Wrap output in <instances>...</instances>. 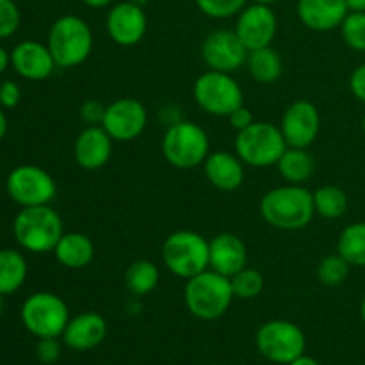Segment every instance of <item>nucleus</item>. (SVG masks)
I'll use <instances>...</instances> for the list:
<instances>
[{"mask_svg": "<svg viewBox=\"0 0 365 365\" xmlns=\"http://www.w3.org/2000/svg\"><path fill=\"white\" fill-rule=\"evenodd\" d=\"M93 31L88 21L75 14L57 18L48 31V46L57 68H75L93 52Z\"/></svg>", "mask_w": 365, "mask_h": 365, "instance_id": "4", "label": "nucleus"}, {"mask_svg": "<svg viewBox=\"0 0 365 365\" xmlns=\"http://www.w3.org/2000/svg\"><path fill=\"white\" fill-rule=\"evenodd\" d=\"M260 216L278 230H303L316 216L314 192L298 184L271 189L260 200Z\"/></svg>", "mask_w": 365, "mask_h": 365, "instance_id": "1", "label": "nucleus"}, {"mask_svg": "<svg viewBox=\"0 0 365 365\" xmlns=\"http://www.w3.org/2000/svg\"><path fill=\"white\" fill-rule=\"evenodd\" d=\"M253 4H262V6H273L274 2H278V0H252Z\"/></svg>", "mask_w": 365, "mask_h": 365, "instance_id": "45", "label": "nucleus"}, {"mask_svg": "<svg viewBox=\"0 0 365 365\" xmlns=\"http://www.w3.org/2000/svg\"><path fill=\"white\" fill-rule=\"evenodd\" d=\"M160 148L164 159L171 166L178 170H192L209 157L210 139L198 123L180 120L166 128Z\"/></svg>", "mask_w": 365, "mask_h": 365, "instance_id": "5", "label": "nucleus"}, {"mask_svg": "<svg viewBox=\"0 0 365 365\" xmlns=\"http://www.w3.org/2000/svg\"><path fill=\"white\" fill-rule=\"evenodd\" d=\"M349 89L355 95V98L365 103V63L353 70L351 77H349Z\"/></svg>", "mask_w": 365, "mask_h": 365, "instance_id": "39", "label": "nucleus"}, {"mask_svg": "<svg viewBox=\"0 0 365 365\" xmlns=\"http://www.w3.org/2000/svg\"><path fill=\"white\" fill-rule=\"evenodd\" d=\"M248 0H196V6L205 16L225 20L235 16L246 7Z\"/></svg>", "mask_w": 365, "mask_h": 365, "instance_id": "33", "label": "nucleus"}, {"mask_svg": "<svg viewBox=\"0 0 365 365\" xmlns=\"http://www.w3.org/2000/svg\"><path fill=\"white\" fill-rule=\"evenodd\" d=\"M228 121H230L232 128H235L237 132H241V130H245V128H248L250 125L255 123V118H253L252 110H250L248 107L241 106V107H237V109H235L230 116H228Z\"/></svg>", "mask_w": 365, "mask_h": 365, "instance_id": "38", "label": "nucleus"}, {"mask_svg": "<svg viewBox=\"0 0 365 365\" xmlns=\"http://www.w3.org/2000/svg\"><path fill=\"white\" fill-rule=\"evenodd\" d=\"M21 100V89L14 81H6L0 84V106L4 109H14Z\"/></svg>", "mask_w": 365, "mask_h": 365, "instance_id": "37", "label": "nucleus"}, {"mask_svg": "<svg viewBox=\"0 0 365 365\" xmlns=\"http://www.w3.org/2000/svg\"><path fill=\"white\" fill-rule=\"evenodd\" d=\"M88 7H93V9H102V7H107L113 4V0H82Z\"/></svg>", "mask_w": 365, "mask_h": 365, "instance_id": "42", "label": "nucleus"}, {"mask_svg": "<svg viewBox=\"0 0 365 365\" xmlns=\"http://www.w3.org/2000/svg\"><path fill=\"white\" fill-rule=\"evenodd\" d=\"M337 253H341L351 266L365 267V221L348 225L341 232Z\"/></svg>", "mask_w": 365, "mask_h": 365, "instance_id": "28", "label": "nucleus"}, {"mask_svg": "<svg viewBox=\"0 0 365 365\" xmlns=\"http://www.w3.org/2000/svg\"><path fill=\"white\" fill-rule=\"evenodd\" d=\"M248 262V252L241 237L230 232L217 234L209 241V267L225 277H234L245 269Z\"/></svg>", "mask_w": 365, "mask_h": 365, "instance_id": "19", "label": "nucleus"}, {"mask_svg": "<svg viewBox=\"0 0 365 365\" xmlns=\"http://www.w3.org/2000/svg\"><path fill=\"white\" fill-rule=\"evenodd\" d=\"M250 50L242 45L235 31L217 29L210 32L202 45V57L210 70L234 73L246 64Z\"/></svg>", "mask_w": 365, "mask_h": 365, "instance_id": "13", "label": "nucleus"}, {"mask_svg": "<svg viewBox=\"0 0 365 365\" xmlns=\"http://www.w3.org/2000/svg\"><path fill=\"white\" fill-rule=\"evenodd\" d=\"M18 245L31 253L53 252L63 237V220L50 205L21 207L13 223Z\"/></svg>", "mask_w": 365, "mask_h": 365, "instance_id": "3", "label": "nucleus"}, {"mask_svg": "<svg viewBox=\"0 0 365 365\" xmlns=\"http://www.w3.org/2000/svg\"><path fill=\"white\" fill-rule=\"evenodd\" d=\"M11 64L27 81H45L57 68L48 46L39 41H21L11 52Z\"/></svg>", "mask_w": 365, "mask_h": 365, "instance_id": "18", "label": "nucleus"}, {"mask_svg": "<svg viewBox=\"0 0 365 365\" xmlns=\"http://www.w3.org/2000/svg\"><path fill=\"white\" fill-rule=\"evenodd\" d=\"M205 178L216 189L225 192L237 191L245 182V163L237 157V153L230 152H212L203 163Z\"/></svg>", "mask_w": 365, "mask_h": 365, "instance_id": "22", "label": "nucleus"}, {"mask_svg": "<svg viewBox=\"0 0 365 365\" xmlns=\"http://www.w3.org/2000/svg\"><path fill=\"white\" fill-rule=\"evenodd\" d=\"M107 335V321L96 312H82L68 321L63 341L73 351H89L103 342Z\"/></svg>", "mask_w": 365, "mask_h": 365, "instance_id": "20", "label": "nucleus"}, {"mask_svg": "<svg viewBox=\"0 0 365 365\" xmlns=\"http://www.w3.org/2000/svg\"><path fill=\"white\" fill-rule=\"evenodd\" d=\"M349 267L351 264L341 253L327 255L324 259H321L319 266H317V280L327 287H339L348 278Z\"/></svg>", "mask_w": 365, "mask_h": 365, "instance_id": "30", "label": "nucleus"}, {"mask_svg": "<svg viewBox=\"0 0 365 365\" xmlns=\"http://www.w3.org/2000/svg\"><path fill=\"white\" fill-rule=\"evenodd\" d=\"M314 209L324 220H339L348 210V195L337 185H321L314 191Z\"/></svg>", "mask_w": 365, "mask_h": 365, "instance_id": "29", "label": "nucleus"}, {"mask_svg": "<svg viewBox=\"0 0 365 365\" xmlns=\"http://www.w3.org/2000/svg\"><path fill=\"white\" fill-rule=\"evenodd\" d=\"M246 68L253 81L259 84H274L284 73V63L282 57L273 46L250 50L246 57Z\"/></svg>", "mask_w": 365, "mask_h": 365, "instance_id": "25", "label": "nucleus"}, {"mask_svg": "<svg viewBox=\"0 0 365 365\" xmlns=\"http://www.w3.org/2000/svg\"><path fill=\"white\" fill-rule=\"evenodd\" d=\"M113 143L114 139L107 134L102 125L86 127L75 139V160L86 171L100 170L113 157Z\"/></svg>", "mask_w": 365, "mask_h": 365, "instance_id": "17", "label": "nucleus"}, {"mask_svg": "<svg viewBox=\"0 0 365 365\" xmlns=\"http://www.w3.org/2000/svg\"><path fill=\"white\" fill-rule=\"evenodd\" d=\"M289 365H319V362H317L316 359H312V356H309V355H305V353H303L302 356H298L296 360H292V362Z\"/></svg>", "mask_w": 365, "mask_h": 365, "instance_id": "41", "label": "nucleus"}, {"mask_svg": "<svg viewBox=\"0 0 365 365\" xmlns=\"http://www.w3.org/2000/svg\"><path fill=\"white\" fill-rule=\"evenodd\" d=\"M27 278V260L16 250H0V294L16 292Z\"/></svg>", "mask_w": 365, "mask_h": 365, "instance_id": "26", "label": "nucleus"}, {"mask_svg": "<svg viewBox=\"0 0 365 365\" xmlns=\"http://www.w3.org/2000/svg\"><path fill=\"white\" fill-rule=\"evenodd\" d=\"M20 317L27 331L34 337H63L70 317V309L61 296L53 292H34L24 302Z\"/></svg>", "mask_w": 365, "mask_h": 365, "instance_id": "9", "label": "nucleus"}, {"mask_svg": "<svg viewBox=\"0 0 365 365\" xmlns=\"http://www.w3.org/2000/svg\"><path fill=\"white\" fill-rule=\"evenodd\" d=\"M257 348L260 355L273 364L289 365L305 353L307 339L298 324L285 319L264 323L257 331Z\"/></svg>", "mask_w": 365, "mask_h": 365, "instance_id": "10", "label": "nucleus"}, {"mask_svg": "<svg viewBox=\"0 0 365 365\" xmlns=\"http://www.w3.org/2000/svg\"><path fill=\"white\" fill-rule=\"evenodd\" d=\"M20 9L14 0H0V39L13 36L20 27Z\"/></svg>", "mask_w": 365, "mask_h": 365, "instance_id": "34", "label": "nucleus"}, {"mask_svg": "<svg viewBox=\"0 0 365 365\" xmlns=\"http://www.w3.org/2000/svg\"><path fill=\"white\" fill-rule=\"evenodd\" d=\"M235 153L252 168L277 166L282 153L287 150V141L280 127L267 121H255L235 135Z\"/></svg>", "mask_w": 365, "mask_h": 365, "instance_id": "7", "label": "nucleus"}, {"mask_svg": "<svg viewBox=\"0 0 365 365\" xmlns=\"http://www.w3.org/2000/svg\"><path fill=\"white\" fill-rule=\"evenodd\" d=\"M195 102L207 114L228 118L237 107L245 106V95L232 73L209 70L200 75L192 86Z\"/></svg>", "mask_w": 365, "mask_h": 365, "instance_id": "8", "label": "nucleus"}, {"mask_svg": "<svg viewBox=\"0 0 365 365\" xmlns=\"http://www.w3.org/2000/svg\"><path fill=\"white\" fill-rule=\"evenodd\" d=\"M106 107L107 106H103L98 100H86L81 106V109H78V116H81V120L88 127H91V125H102L103 116H106Z\"/></svg>", "mask_w": 365, "mask_h": 365, "instance_id": "36", "label": "nucleus"}, {"mask_svg": "<svg viewBox=\"0 0 365 365\" xmlns=\"http://www.w3.org/2000/svg\"><path fill=\"white\" fill-rule=\"evenodd\" d=\"M163 262L175 277L189 278L209 269V241L192 230H177L163 242Z\"/></svg>", "mask_w": 365, "mask_h": 365, "instance_id": "6", "label": "nucleus"}, {"mask_svg": "<svg viewBox=\"0 0 365 365\" xmlns=\"http://www.w3.org/2000/svg\"><path fill=\"white\" fill-rule=\"evenodd\" d=\"M2 310H4V296L0 294V316H2Z\"/></svg>", "mask_w": 365, "mask_h": 365, "instance_id": "48", "label": "nucleus"}, {"mask_svg": "<svg viewBox=\"0 0 365 365\" xmlns=\"http://www.w3.org/2000/svg\"><path fill=\"white\" fill-rule=\"evenodd\" d=\"M9 64H11V53L7 52L2 45H0V75L6 71V68L9 66Z\"/></svg>", "mask_w": 365, "mask_h": 365, "instance_id": "40", "label": "nucleus"}, {"mask_svg": "<svg viewBox=\"0 0 365 365\" xmlns=\"http://www.w3.org/2000/svg\"><path fill=\"white\" fill-rule=\"evenodd\" d=\"M36 356L41 364H53L61 356V344L57 337H45L38 339L36 344Z\"/></svg>", "mask_w": 365, "mask_h": 365, "instance_id": "35", "label": "nucleus"}, {"mask_svg": "<svg viewBox=\"0 0 365 365\" xmlns=\"http://www.w3.org/2000/svg\"><path fill=\"white\" fill-rule=\"evenodd\" d=\"M230 278L209 267L185 280L184 302L189 312L202 321H216L227 314L234 302Z\"/></svg>", "mask_w": 365, "mask_h": 365, "instance_id": "2", "label": "nucleus"}, {"mask_svg": "<svg viewBox=\"0 0 365 365\" xmlns=\"http://www.w3.org/2000/svg\"><path fill=\"white\" fill-rule=\"evenodd\" d=\"M6 132H7V116L6 113H4V107L0 106V141L4 139Z\"/></svg>", "mask_w": 365, "mask_h": 365, "instance_id": "44", "label": "nucleus"}, {"mask_svg": "<svg viewBox=\"0 0 365 365\" xmlns=\"http://www.w3.org/2000/svg\"><path fill=\"white\" fill-rule=\"evenodd\" d=\"M321 116L317 107L309 100H296L285 109L280 121V130L287 146L309 148L319 135Z\"/></svg>", "mask_w": 365, "mask_h": 365, "instance_id": "15", "label": "nucleus"}, {"mask_svg": "<svg viewBox=\"0 0 365 365\" xmlns=\"http://www.w3.org/2000/svg\"><path fill=\"white\" fill-rule=\"evenodd\" d=\"M130 2H134L135 6H139V7H145L150 0H130Z\"/></svg>", "mask_w": 365, "mask_h": 365, "instance_id": "46", "label": "nucleus"}, {"mask_svg": "<svg viewBox=\"0 0 365 365\" xmlns=\"http://www.w3.org/2000/svg\"><path fill=\"white\" fill-rule=\"evenodd\" d=\"M348 13L346 0H298V16L310 31H334L341 27Z\"/></svg>", "mask_w": 365, "mask_h": 365, "instance_id": "21", "label": "nucleus"}, {"mask_svg": "<svg viewBox=\"0 0 365 365\" xmlns=\"http://www.w3.org/2000/svg\"><path fill=\"white\" fill-rule=\"evenodd\" d=\"M234 31L248 50L271 46L278 31L277 14L271 6L250 4L239 13Z\"/></svg>", "mask_w": 365, "mask_h": 365, "instance_id": "14", "label": "nucleus"}, {"mask_svg": "<svg viewBox=\"0 0 365 365\" xmlns=\"http://www.w3.org/2000/svg\"><path fill=\"white\" fill-rule=\"evenodd\" d=\"M159 267L152 260H135L125 273V285L134 296H146L159 285Z\"/></svg>", "mask_w": 365, "mask_h": 365, "instance_id": "27", "label": "nucleus"}, {"mask_svg": "<svg viewBox=\"0 0 365 365\" xmlns=\"http://www.w3.org/2000/svg\"><path fill=\"white\" fill-rule=\"evenodd\" d=\"M360 316H362V321L365 323V296L362 299V305H360Z\"/></svg>", "mask_w": 365, "mask_h": 365, "instance_id": "47", "label": "nucleus"}, {"mask_svg": "<svg viewBox=\"0 0 365 365\" xmlns=\"http://www.w3.org/2000/svg\"><path fill=\"white\" fill-rule=\"evenodd\" d=\"M277 168L284 180H287L289 184L302 185L312 178L314 171H316V160L309 148L287 146V150L282 153L280 160L277 163Z\"/></svg>", "mask_w": 365, "mask_h": 365, "instance_id": "24", "label": "nucleus"}, {"mask_svg": "<svg viewBox=\"0 0 365 365\" xmlns=\"http://www.w3.org/2000/svg\"><path fill=\"white\" fill-rule=\"evenodd\" d=\"M210 365H221V364H210Z\"/></svg>", "mask_w": 365, "mask_h": 365, "instance_id": "50", "label": "nucleus"}, {"mask_svg": "<svg viewBox=\"0 0 365 365\" xmlns=\"http://www.w3.org/2000/svg\"><path fill=\"white\" fill-rule=\"evenodd\" d=\"M342 39L346 45L356 52H365V13L349 11L341 25Z\"/></svg>", "mask_w": 365, "mask_h": 365, "instance_id": "32", "label": "nucleus"}, {"mask_svg": "<svg viewBox=\"0 0 365 365\" xmlns=\"http://www.w3.org/2000/svg\"><path fill=\"white\" fill-rule=\"evenodd\" d=\"M362 130H364V135H365V114H364V118H362Z\"/></svg>", "mask_w": 365, "mask_h": 365, "instance_id": "49", "label": "nucleus"}, {"mask_svg": "<svg viewBox=\"0 0 365 365\" xmlns=\"http://www.w3.org/2000/svg\"><path fill=\"white\" fill-rule=\"evenodd\" d=\"M7 195L21 207L50 205L56 200L57 185L48 171L34 164L16 166L6 180Z\"/></svg>", "mask_w": 365, "mask_h": 365, "instance_id": "11", "label": "nucleus"}, {"mask_svg": "<svg viewBox=\"0 0 365 365\" xmlns=\"http://www.w3.org/2000/svg\"><path fill=\"white\" fill-rule=\"evenodd\" d=\"M349 11H360L365 13V0H346Z\"/></svg>", "mask_w": 365, "mask_h": 365, "instance_id": "43", "label": "nucleus"}, {"mask_svg": "<svg viewBox=\"0 0 365 365\" xmlns=\"http://www.w3.org/2000/svg\"><path fill=\"white\" fill-rule=\"evenodd\" d=\"M53 253L61 266L68 269H82L95 259V245L86 234L70 232V234H63L53 248Z\"/></svg>", "mask_w": 365, "mask_h": 365, "instance_id": "23", "label": "nucleus"}, {"mask_svg": "<svg viewBox=\"0 0 365 365\" xmlns=\"http://www.w3.org/2000/svg\"><path fill=\"white\" fill-rule=\"evenodd\" d=\"M148 125V110L135 98H118L106 107L102 127L118 143L134 141Z\"/></svg>", "mask_w": 365, "mask_h": 365, "instance_id": "12", "label": "nucleus"}, {"mask_svg": "<svg viewBox=\"0 0 365 365\" xmlns=\"http://www.w3.org/2000/svg\"><path fill=\"white\" fill-rule=\"evenodd\" d=\"M230 284L235 298L241 299H253L264 291V277L253 267H245L230 277Z\"/></svg>", "mask_w": 365, "mask_h": 365, "instance_id": "31", "label": "nucleus"}, {"mask_svg": "<svg viewBox=\"0 0 365 365\" xmlns=\"http://www.w3.org/2000/svg\"><path fill=\"white\" fill-rule=\"evenodd\" d=\"M106 29L109 38L120 46H135L143 41L148 29L145 7L134 2H118L109 9L106 18Z\"/></svg>", "mask_w": 365, "mask_h": 365, "instance_id": "16", "label": "nucleus"}]
</instances>
